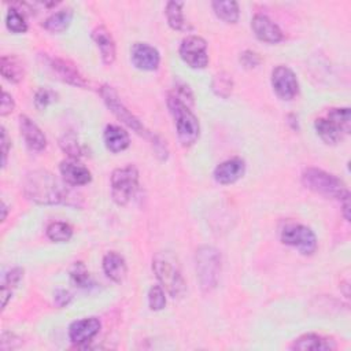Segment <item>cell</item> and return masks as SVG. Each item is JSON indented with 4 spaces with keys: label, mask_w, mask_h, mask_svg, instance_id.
<instances>
[{
    "label": "cell",
    "mask_w": 351,
    "mask_h": 351,
    "mask_svg": "<svg viewBox=\"0 0 351 351\" xmlns=\"http://www.w3.org/2000/svg\"><path fill=\"white\" fill-rule=\"evenodd\" d=\"M23 192L27 199L38 204H60L67 202V191L47 170H33L23 180Z\"/></svg>",
    "instance_id": "obj_1"
},
{
    "label": "cell",
    "mask_w": 351,
    "mask_h": 351,
    "mask_svg": "<svg viewBox=\"0 0 351 351\" xmlns=\"http://www.w3.org/2000/svg\"><path fill=\"white\" fill-rule=\"evenodd\" d=\"M152 270L160 282V287L171 298H180L184 295L186 284L180 265L171 254L156 252L152 258Z\"/></svg>",
    "instance_id": "obj_2"
},
{
    "label": "cell",
    "mask_w": 351,
    "mask_h": 351,
    "mask_svg": "<svg viewBox=\"0 0 351 351\" xmlns=\"http://www.w3.org/2000/svg\"><path fill=\"white\" fill-rule=\"evenodd\" d=\"M167 107L174 119L176 132L180 143L184 147L193 145L199 138L200 125L191 107L181 101L174 93H169Z\"/></svg>",
    "instance_id": "obj_3"
},
{
    "label": "cell",
    "mask_w": 351,
    "mask_h": 351,
    "mask_svg": "<svg viewBox=\"0 0 351 351\" xmlns=\"http://www.w3.org/2000/svg\"><path fill=\"white\" fill-rule=\"evenodd\" d=\"M314 129L326 144H337L351 130V117L348 107L330 108L325 117L314 121Z\"/></svg>",
    "instance_id": "obj_4"
},
{
    "label": "cell",
    "mask_w": 351,
    "mask_h": 351,
    "mask_svg": "<svg viewBox=\"0 0 351 351\" xmlns=\"http://www.w3.org/2000/svg\"><path fill=\"white\" fill-rule=\"evenodd\" d=\"M302 182L307 189L318 195H322L325 197L341 200L343 197L350 195L346 184L339 177L322 169H317V167L304 169L302 173Z\"/></svg>",
    "instance_id": "obj_5"
},
{
    "label": "cell",
    "mask_w": 351,
    "mask_h": 351,
    "mask_svg": "<svg viewBox=\"0 0 351 351\" xmlns=\"http://www.w3.org/2000/svg\"><path fill=\"white\" fill-rule=\"evenodd\" d=\"M196 277L204 292L214 289L221 274V254L211 245H202L196 251Z\"/></svg>",
    "instance_id": "obj_6"
},
{
    "label": "cell",
    "mask_w": 351,
    "mask_h": 351,
    "mask_svg": "<svg viewBox=\"0 0 351 351\" xmlns=\"http://www.w3.org/2000/svg\"><path fill=\"white\" fill-rule=\"evenodd\" d=\"M138 186V170L133 165L118 167L111 173V196L112 200L125 206L130 202Z\"/></svg>",
    "instance_id": "obj_7"
},
{
    "label": "cell",
    "mask_w": 351,
    "mask_h": 351,
    "mask_svg": "<svg viewBox=\"0 0 351 351\" xmlns=\"http://www.w3.org/2000/svg\"><path fill=\"white\" fill-rule=\"evenodd\" d=\"M100 96L104 101V104L108 107V110L122 122L125 123L128 128H130L132 130H134L136 133L141 134V136H148L147 129L144 128V125L140 122V119L137 117H134L132 114L130 110H128V107L121 101L117 90L110 86V85H103L100 88Z\"/></svg>",
    "instance_id": "obj_8"
},
{
    "label": "cell",
    "mask_w": 351,
    "mask_h": 351,
    "mask_svg": "<svg viewBox=\"0 0 351 351\" xmlns=\"http://www.w3.org/2000/svg\"><path fill=\"white\" fill-rule=\"evenodd\" d=\"M281 241L289 247L296 248L303 255H311L317 250L315 233L304 225L291 223L281 230Z\"/></svg>",
    "instance_id": "obj_9"
},
{
    "label": "cell",
    "mask_w": 351,
    "mask_h": 351,
    "mask_svg": "<svg viewBox=\"0 0 351 351\" xmlns=\"http://www.w3.org/2000/svg\"><path fill=\"white\" fill-rule=\"evenodd\" d=\"M178 53L184 63H186L191 69L200 70L208 64L207 43L200 36H186L180 44Z\"/></svg>",
    "instance_id": "obj_10"
},
{
    "label": "cell",
    "mask_w": 351,
    "mask_h": 351,
    "mask_svg": "<svg viewBox=\"0 0 351 351\" xmlns=\"http://www.w3.org/2000/svg\"><path fill=\"white\" fill-rule=\"evenodd\" d=\"M271 86L276 95L282 100H291L299 92V84L295 73L289 67L282 64L273 69Z\"/></svg>",
    "instance_id": "obj_11"
},
{
    "label": "cell",
    "mask_w": 351,
    "mask_h": 351,
    "mask_svg": "<svg viewBox=\"0 0 351 351\" xmlns=\"http://www.w3.org/2000/svg\"><path fill=\"white\" fill-rule=\"evenodd\" d=\"M101 324L96 317L81 318L69 326V339L77 347H86L100 332Z\"/></svg>",
    "instance_id": "obj_12"
},
{
    "label": "cell",
    "mask_w": 351,
    "mask_h": 351,
    "mask_svg": "<svg viewBox=\"0 0 351 351\" xmlns=\"http://www.w3.org/2000/svg\"><path fill=\"white\" fill-rule=\"evenodd\" d=\"M47 66L51 70V73L62 82L78 88L86 86V80L71 62L62 58H47Z\"/></svg>",
    "instance_id": "obj_13"
},
{
    "label": "cell",
    "mask_w": 351,
    "mask_h": 351,
    "mask_svg": "<svg viewBox=\"0 0 351 351\" xmlns=\"http://www.w3.org/2000/svg\"><path fill=\"white\" fill-rule=\"evenodd\" d=\"M130 60L138 70L154 71L160 63V55L155 47L147 43H134L130 49Z\"/></svg>",
    "instance_id": "obj_14"
},
{
    "label": "cell",
    "mask_w": 351,
    "mask_h": 351,
    "mask_svg": "<svg viewBox=\"0 0 351 351\" xmlns=\"http://www.w3.org/2000/svg\"><path fill=\"white\" fill-rule=\"evenodd\" d=\"M251 27L258 40L269 44L280 43L284 38V34L277 23H274L265 14H255L251 19Z\"/></svg>",
    "instance_id": "obj_15"
},
{
    "label": "cell",
    "mask_w": 351,
    "mask_h": 351,
    "mask_svg": "<svg viewBox=\"0 0 351 351\" xmlns=\"http://www.w3.org/2000/svg\"><path fill=\"white\" fill-rule=\"evenodd\" d=\"M245 173V162L241 158H230L214 169V180L221 185L234 184Z\"/></svg>",
    "instance_id": "obj_16"
},
{
    "label": "cell",
    "mask_w": 351,
    "mask_h": 351,
    "mask_svg": "<svg viewBox=\"0 0 351 351\" xmlns=\"http://www.w3.org/2000/svg\"><path fill=\"white\" fill-rule=\"evenodd\" d=\"M59 170H60V174H62L64 182L71 186L86 185L92 180V176H90V171L88 170V167H85L82 163H80L74 158L62 160Z\"/></svg>",
    "instance_id": "obj_17"
},
{
    "label": "cell",
    "mask_w": 351,
    "mask_h": 351,
    "mask_svg": "<svg viewBox=\"0 0 351 351\" xmlns=\"http://www.w3.org/2000/svg\"><path fill=\"white\" fill-rule=\"evenodd\" d=\"M92 38L100 52L103 63L107 66L112 64L117 56V47L110 30L106 26L100 25L92 30Z\"/></svg>",
    "instance_id": "obj_18"
},
{
    "label": "cell",
    "mask_w": 351,
    "mask_h": 351,
    "mask_svg": "<svg viewBox=\"0 0 351 351\" xmlns=\"http://www.w3.org/2000/svg\"><path fill=\"white\" fill-rule=\"evenodd\" d=\"M19 130L26 143V145L32 151H43L47 147V137L44 132L33 122L27 115L19 117Z\"/></svg>",
    "instance_id": "obj_19"
},
{
    "label": "cell",
    "mask_w": 351,
    "mask_h": 351,
    "mask_svg": "<svg viewBox=\"0 0 351 351\" xmlns=\"http://www.w3.org/2000/svg\"><path fill=\"white\" fill-rule=\"evenodd\" d=\"M291 348L299 351H330L336 348V343L335 340L322 335L306 333L295 339Z\"/></svg>",
    "instance_id": "obj_20"
},
{
    "label": "cell",
    "mask_w": 351,
    "mask_h": 351,
    "mask_svg": "<svg viewBox=\"0 0 351 351\" xmlns=\"http://www.w3.org/2000/svg\"><path fill=\"white\" fill-rule=\"evenodd\" d=\"M104 274L114 282H122L126 277L128 266L122 255L115 251H110L103 256Z\"/></svg>",
    "instance_id": "obj_21"
},
{
    "label": "cell",
    "mask_w": 351,
    "mask_h": 351,
    "mask_svg": "<svg viewBox=\"0 0 351 351\" xmlns=\"http://www.w3.org/2000/svg\"><path fill=\"white\" fill-rule=\"evenodd\" d=\"M103 140L107 149L114 154L125 151L130 144L128 132L118 125H107L103 133Z\"/></svg>",
    "instance_id": "obj_22"
},
{
    "label": "cell",
    "mask_w": 351,
    "mask_h": 351,
    "mask_svg": "<svg viewBox=\"0 0 351 351\" xmlns=\"http://www.w3.org/2000/svg\"><path fill=\"white\" fill-rule=\"evenodd\" d=\"M0 71L4 80L12 84H18L25 77V67L22 62L14 55H3L0 62Z\"/></svg>",
    "instance_id": "obj_23"
},
{
    "label": "cell",
    "mask_w": 351,
    "mask_h": 351,
    "mask_svg": "<svg viewBox=\"0 0 351 351\" xmlns=\"http://www.w3.org/2000/svg\"><path fill=\"white\" fill-rule=\"evenodd\" d=\"M73 19V10L66 7L62 10H58L56 12L51 14L43 23L44 29L51 33H62L64 32Z\"/></svg>",
    "instance_id": "obj_24"
},
{
    "label": "cell",
    "mask_w": 351,
    "mask_h": 351,
    "mask_svg": "<svg viewBox=\"0 0 351 351\" xmlns=\"http://www.w3.org/2000/svg\"><path fill=\"white\" fill-rule=\"evenodd\" d=\"M23 277V269L12 267L7 273H4L1 278V308H4L14 292Z\"/></svg>",
    "instance_id": "obj_25"
},
{
    "label": "cell",
    "mask_w": 351,
    "mask_h": 351,
    "mask_svg": "<svg viewBox=\"0 0 351 351\" xmlns=\"http://www.w3.org/2000/svg\"><path fill=\"white\" fill-rule=\"evenodd\" d=\"M211 7L215 12V15L226 22V23H236L239 21L240 16V10H239V4L236 1L232 0H215L211 3Z\"/></svg>",
    "instance_id": "obj_26"
},
{
    "label": "cell",
    "mask_w": 351,
    "mask_h": 351,
    "mask_svg": "<svg viewBox=\"0 0 351 351\" xmlns=\"http://www.w3.org/2000/svg\"><path fill=\"white\" fill-rule=\"evenodd\" d=\"M182 7H184L182 1H174L173 0V1H169L166 4L165 14H166V18H167V23L174 30H186L188 29V23L185 22Z\"/></svg>",
    "instance_id": "obj_27"
},
{
    "label": "cell",
    "mask_w": 351,
    "mask_h": 351,
    "mask_svg": "<svg viewBox=\"0 0 351 351\" xmlns=\"http://www.w3.org/2000/svg\"><path fill=\"white\" fill-rule=\"evenodd\" d=\"M47 237L53 243H66L73 237V228L63 221L51 222L47 226Z\"/></svg>",
    "instance_id": "obj_28"
},
{
    "label": "cell",
    "mask_w": 351,
    "mask_h": 351,
    "mask_svg": "<svg viewBox=\"0 0 351 351\" xmlns=\"http://www.w3.org/2000/svg\"><path fill=\"white\" fill-rule=\"evenodd\" d=\"M5 26L12 33H25L27 30L25 14L19 8L11 5L5 14Z\"/></svg>",
    "instance_id": "obj_29"
},
{
    "label": "cell",
    "mask_w": 351,
    "mask_h": 351,
    "mask_svg": "<svg viewBox=\"0 0 351 351\" xmlns=\"http://www.w3.org/2000/svg\"><path fill=\"white\" fill-rule=\"evenodd\" d=\"M211 89L217 96H219L222 99L229 97V95L232 93V89H233L232 75H229L223 71L215 74L211 81Z\"/></svg>",
    "instance_id": "obj_30"
},
{
    "label": "cell",
    "mask_w": 351,
    "mask_h": 351,
    "mask_svg": "<svg viewBox=\"0 0 351 351\" xmlns=\"http://www.w3.org/2000/svg\"><path fill=\"white\" fill-rule=\"evenodd\" d=\"M62 149L70 156V158H74V159H78L80 156L84 155V148L81 145V143L78 141V138L75 137V134L73 133H67L64 134L60 141H59Z\"/></svg>",
    "instance_id": "obj_31"
},
{
    "label": "cell",
    "mask_w": 351,
    "mask_h": 351,
    "mask_svg": "<svg viewBox=\"0 0 351 351\" xmlns=\"http://www.w3.org/2000/svg\"><path fill=\"white\" fill-rule=\"evenodd\" d=\"M70 280L78 288H86L90 284V276L82 262H75L70 270Z\"/></svg>",
    "instance_id": "obj_32"
},
{
    "label": "cell",
    "mask_w": 351,
    "mask_h": 351,
    "mask_svg": "<svg viewBox=\"0 0 351 351\" xmlns=\"http://www.w3.org/2000/svg\"><path fill=\"white\" fill-rule=\"evenodd\" d=\"M148 306L154 311H159L166 306V293L160 285H152L148 291Z\"/></svg>",
    "instance_id": "obj_33"
},
{
    "label": "cell",
    "mask_w": 351,
    "mask_h": 351,
    "mask_svg": "<svg viewBox=\"0 0 351 351\" xmlns=\"http://www.w3.org/2000/svg\"><path fill=\"white\" fill-rule=\"evenodd\" d=\"M58 99L56 92H53L49 88H40L36 93H34V106L38 110H44L47 108L49 104L55 103Z\"/></svg>",
    "instance_id": "obj_34"
},
{
    "label": "cell",
    "mask_w": 351,
    "mask_h": 351,
    "mask_svg": "<svg viewBox=\"0 0 351 351\" xmlns=\"http://www.w3.org/2000/svg\"><path fill=\"white\" fill-rule=\"evenodd\" d=\"M171 93H174V95H176L181 101H184L186 106L192 107V104H193V93H192L191 88H189L186 84H184V82L176 84L174 92H171Z\"/></svg>",
    "instance_id": "obj_35"
},
{
    "label": "cell",
    "mask_w": 351,
    "mask_h": 351,
    "mask_svg": "<svg viewBox=\"0 0 351 351\" xmlns=\"http://www.w3.org/2000/svg\"><path fill=\"white\" fill-rule=\"evenodd\" d=\"M240 63L245 69H254L261 63V58L256 52H254L251 49H245L240 53Z\"/></svg>",
    "instance_id": "obj_36"
},
{
    "label": "cell",
    "mask_w": 351,
    "mask_h": 351,
    "mask_svg": "<svg viewBox=\"0 0 351 351\" xmlns=\"http://www.w3.org/2000/svg\"><path fill=\"white\" fill-rule=\"evenodd\" d=\"M21 346V339L12 332H3L0 339L1 350H12Z\"/></svg>",
    "instance_id": "obj_37"
},
{
    "label": "cell",
    "mask_w": 351,
    "mask_h": 351,
    "mask_svg": "<svg viewBox=\"0 0 351 351\" xmlns=\"http://www.w3.org/2000/svg\"><path fill=\"white\" fill-rule=\"evenodd\" d=\"M14 108H15L14 97H12L8 92L3 90V95H1V106H0V115H1V117L8 115V114H11V112L14 111Z\"/></svg>",
    "instance_id": "obj_38"
},
{
    "label": "cell",
    "mask_w": 351,
    "mask_h": 351,
    "mask_svg": "<svg viewBox=\"0 0 351 351\" xmlns=\"http://www.w3.org/2000/svg\"><path fill=\"white\" fill-rule=\"evenodd\" d=\"M10 147H11V141L8 138L7 130L4 129V126H1V167L3 169L7 165V156H8Z\"/></svg>",
    "instance_id": "obj_39"
},
{
    "label": "cell",
    "mask_w": 351,
    "mask_h": 351,
    "mask_svg": "<svg viewBox=\"0 0 351 351\" xmlns=\"http://www.w3.org/2000/svg\"><path fill=\"white\" fill-rule=\"evenodd\" d=\"M71 300V293L66 289H58L55 292V303L59 306V307H64L70 303Z\"/></svg>",
    "instance_id": "obj_40"
},
{
    "label": "cell",
    "mask_w": 351,
    "mask_h": 351,
    "mask_svg": "<svg viewBox=\"0 0 351 351\" xmlns=\"http://www.w3.org/2000/svg\"><path fill=\"white\" fill-rule=\"evenodd\" d=\"M343 200V215L347 221H350V195H347L346 197L341 199Z\"/></svg>",
    "instance_id": "obj_41"
},
{
    "label": "cell",
    "mask_w": 351,
    "mask_h": 351,
    "mask_svg": "<svg viewBox=\"0 0 351 351\" xmlns=\"http://www.w3.org/2000/svg\"><path fill=\"white\" fill-rule=\"evenodd\" d=\"M7 206H5V203L3 202L1 203V221H5V218H7Z\"/></svg>",
    "instance_id": "obj_42"
}]
</instances>
